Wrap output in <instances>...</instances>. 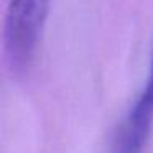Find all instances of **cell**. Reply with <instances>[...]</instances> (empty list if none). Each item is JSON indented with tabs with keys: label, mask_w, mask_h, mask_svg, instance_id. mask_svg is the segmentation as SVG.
<instances>
[{
	"label": "cell",
	"mask_w": 153,
	"mask_h": 153,
	"mask_svg": "<svg viewBox=\"0 0 153 153\" xmlns=\"http://www.w3.org/2000/svg\"><path fill=\"white\" fill-rule=\"evenodd\" d=\"M50 0H10L4 25V45L13 68H25L35 53Z\"/></svg>",
	"instance_id": "obj_1"
},
{
	"label": "cell",
	"mask_w": 153,
	"mask_h": 153,
	"mask_svg": "<svg viewBox=\"0 0 153 153\" xmlns=\"http://www.w3.org/2000/svg\"><path fill=\"white\" fill-rule=\"evenodd\" d=\"M153 127V54L142 92L132 105L117 137L114 153H140Z\"/></svg>",
	"instance_id": "obj_2"
}]
</instances>
